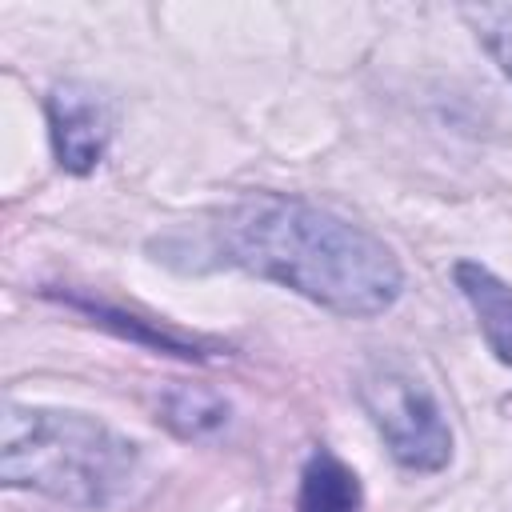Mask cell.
Returning <instances> with one entry per match:
<instances>
[{"instance_id": "obj_1", "label": "cell", "mask_w": 512, "mask_h": 512, "mask_svg": "<svg viewBox=\"0 0 512 512\" xmlns=\"http://www.w3.org/2000/svg\"><path fill=\"white\" fill-rule=\"evenodd\" d=\"M208 236L224 264L336 316H380L404 288V268L376 232L296 196H244L216 212Z\"/></svg>"}, {"instance_id": "obj_2", "label": "cell", "mask_w": 512, "mask_h": 512, "mask_svg": "<svg viewBox=\"0 0 512 512\" xmlns=\"http://www.w3.org/2000/svg\"><path fill=\"white\" fill-rule=\"evenodd\" d=\"M140 452L104 420L64 408L4 404L0 480L68 508H112L136 480Z\"/></svg>"}, {"instance_id": "obj_3", "label": "cell", "mask_w": 512, "mask_h": 512, "mask_svg": "<svg viewBox=\"0 0 512 512\" xmlns=\"http://www.w3.org/2000/svg\"><path fill=\"white\" fill-rule=\"evenodd\" d=\"M360 404L388 444L392 460L408 472H440L452 460V432L436 396L392 364H372L360 384Z\"/></svg>"}, {"instance_id": "obj_4", "label": "cell", "mask_w": 512, "mask_h": 512, "mask_svg": "<svg viewBox=\"0 0 512 512\" xmlns=\"http://www.w3.org/2000/svg\"><path fill=\"white\" fill-rule=\"evenodd\" d=\"M44 112H48V136H52L56 164L72 176H88L104 160V148L112 136L108 104L92 88L68 80L48 92Z\"/></svg>"}, {"instance_id": "obj_5", "label": "cell", "mask_w": 512, "mask_h": 512, "mask_svg": "<svg viewBox=\"0 0 512 512\" xmlns=\"http://www.w3.org/2000/svg\"><path fill=\"white\" fill-rule=\"evenodd\" d=\"M452 276H456V288L464 292V300L472 304L480 332H484L488 348L496 352V360L512 364V288L476 260H460L452 268Z\"/></svg>"}, {"instance_id": "obj_6", "label": "cell", "mask_w": 512, "mask_h": 512, "mask_svg": "<svg viewBox=\"0 0 512 512\" xmlns=\"http://www.w3.org/2000/svg\"><path fill=\"white\" fill-rule=\"evenodd\" d=\"M296 512H364V492L356 472L324 448L312 452L300 472Z\"/></svg>"}, {"instance_id": "obj_7", "label": "cell", "mask_w": 512, "mask_h": 512, "mask_svg": "<svg viewBox=\"0 0 512 512\" xmlns=\"http://www.w3.org/2000/svg\"><path fill=\"white\" fill-rule=\"evenodd\" d=\"M160 420L184 436V440H200V436H212L216 428L228 424V404L224 396H216L212 388H200V384H172L164 388L160 396Z\"/></svg>"}, {"instance_id": "obj_8", "label": "cell", "mask_w": 512, "mask_h": 512, "mask_svg": "<svg viewBox=\"0 0 512 512\" xmlns=\"http://www.w3.org/2000/svg\"><path fill=\"white\" fill-rule=\"evenodd\" d=\"M64 300H68L72 308L88 312L96 324H104V328L120 332V336H132V340H140V344H148V348H160V352H172V356L204 360V352H200V344H196V340H180L176 332L152 328V324H144V320H136V316H124V312H116V308H108V304H96V300H84V296H64Z\"/></svg>"}, {"instance_id": "obj_9", "label": "cell", "mask_w": 512, "mask_h": 512, "mask_svg": "<svg viewBox=\"0 0 512 512\" xmlns=\"http://www.w3.org/2000/svg\"><path fill=\"white\" fill-rule=\"evenodd\" d=\"M464 20L476 28L480 44L492 52L500 72L512 80V4H472L464 8Z\"/></svg>"}]
</instances>
